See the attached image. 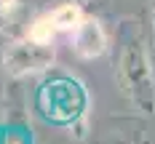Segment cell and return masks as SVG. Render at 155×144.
Here are the masks:
<instances>
[{
    "mask_svg": "<svg viewBox=\"0 0 155 144\" xmlns=\"http://www.w3.org/2000/svg\"><path fill=\"white\" fill-rule=\"evenodd\" d=\"M80 24H83L80 8H75V5H59V8H54L51 14H43L35 24H32L30 37L35 43L46 46V43H51V40L56 37V35L72 32V30H78Z\"/></svg>",
    "mask_w": 155,
    "mask_h": 144,
    "instance_id": "6da1fadb",
    "label": "cell"
}]
</instances>
